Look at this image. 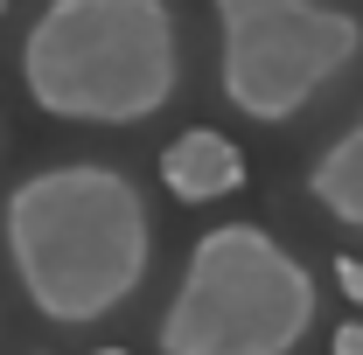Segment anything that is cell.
<instances>
[{
  "label": "cell",
  "instance_id": "6da1fadb",
  "mask_svg": "<svg viewBox=\"0 0 363 355\" xmlns=\"http://www.w3.org/2000/svg\"><path fill=\"white\" fill-rule=\"evenodd\" d=\"M0 237L28 307L56 327H98L140 293L154 265L147 195L105 161L28 175L0 209Z\"/></svg>",
  "mask_w": 363,
  "mask_h": 355
},
{
  "label": "cell",
  "instance_id": "7a4b0ae2",
  "mask_svg": "<svg viewBox=\"0 0 363 355\" xmlns=\"http://www.w3.org/2000/svg\"><path fill=\"white\" fill-rule=\"evenodd\" d=\"M182 77L168 0H49L21 35L28 98L70 126H140Z\"/></svg>",
  "mask_w": 363,
  "mask_h": 355
},
{
  "label": "cell",
  "instance_id": "3957f363",
  "mask_svg": "<svg viewBox=\"0 0 363 355\" xmlns=\"http://www.w3.org/2000/svg\"><path fill=\"white\" fill-rule=\"evenodd\" d=\"M321 286L272 230L217 223L196 237L161 313V355H294L315 327Z\"/></svg>",
  "mask_w": 363,
  "mask_h": 355
},
{
  "label": "cell",
  "instance_id": "277c9868",
  "mask_svg": "<svg viewBox=\"0 0 363 355\" xmlns=\"http://www.w3.org/2000/svg\"><path fill=\"white\" fill-rule=\"evenodd\" d=\"M224 35V98L230 112L286 126L335 84L363 49L357 14L321 0H210Z\"/></svg>",
  "mask_w": 363,
  "mask_h": 355
},
{
  "label": "cell",
  "instance_id": "5b68a950",
  "mask_svg": "<svg viewBox=\"0 0 363 355\" xmlns=\"http://www.w3.org/2000/svg\"><path fill=\"white\" fill-rule=\"evenodd\" d=\"M161 181H168L175 202H217V195L245 188V153H238V139L196 126V133H182L161 153Z\"/></svg>",
  "mask_w": 363,
  "mask_h": 355
},
{
  "label": "cell",
  "instance_id": "8992f818",
  "mask_svg": "<svg viewBox=\"0 0 363 355\" xmlns=\"http://www.w3.org/2000/svg\"><path fill=\"white\" fill-rule=\"evenodd\" d=\"M308 195H315L335 223L363 230V119L335 139V146H321V161L308 168Z\"/></svg>",
  "mask_w": 363,
  "mask_h": 355
},
{
  "label": "cell",
  "instance_id": "52a82bcc",
  "mask_svg": "<svg viewBox=\"0 0 363 355\" xmlns=\"http://www.w3.org/2000/svg\"><path fill=\"white\" fill-rule=\"evenodd\" d=\"M335 279H342L350 300H363V258H335Z\"/></svg>",
  "mask_w": 363,
  "mask_h": 355
},
{
  "label": "cell",
  "instance_id": "ba28073f",
  "mask_svg": "<svg viewBox=\"0 0 363 355\" xmlns=\"http://www.w3.org/2000/svg\"><path fill=\"white\" fill-rule=\"evenodd\" d=\"M335 355H363V320H342L335 327Z\"/></svg>",
  "mask_w": 363,
  "mask_h": 355
},
{
  "label": "cell",
  "instance_id": "9c48e42d",
  "mask_svg": "<svg viewBox=\"0 0 363 355\" xmlns=\"http://www.w3.org/2000/svg\"><path fill=\"white\" fill-rule=\"evenodd\" d=\"M98 355H126V349H98Z\"/></svg>",
  "mask_w": 363,
  "mask_h": 355
},
{
  "label": "cell",
  "instance_id": "30bf717a",
  "mask_svg": "<svg viewBox=\"0 0 363 355\" xmlns=\"http://www.w3.org/2000/svg\"><path fill=\"white\" fill-rule=\"evenodd\" d=\"M0 14H7V0H0Z\"/></svg>",
  "mask_w": 363,
  "mask_h": 355
}]
</instances>
